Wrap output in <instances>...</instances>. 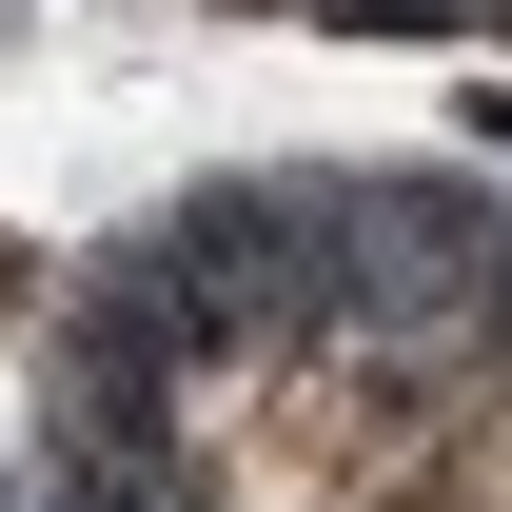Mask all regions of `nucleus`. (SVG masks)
<instances>
[{
	"mask_svg": "<svg viewBox=\"0 0 512 512\" xmlns=\"http://www.w3.org/2000/svg\"><path fill=\"white\" fill-rule=\"evenodd\" d=\"M453 394L394 335H296L197 394V512H434Z\"/></svg>",
	"mask_w": 512,
	"mask_h": 512,
	"instance_id": "1",
	"label": "nucleus"
}]
</instances>
